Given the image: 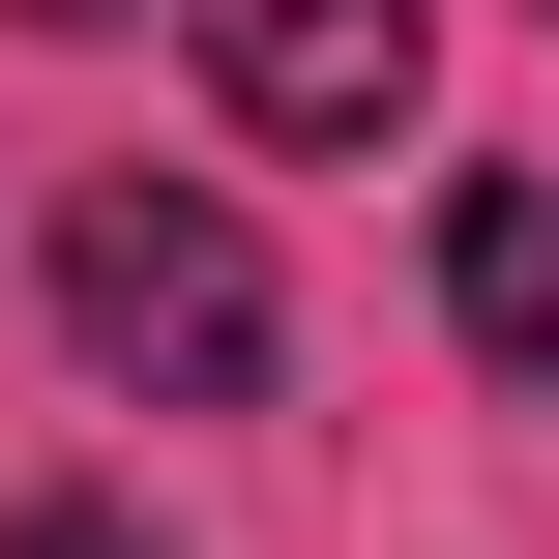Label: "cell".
<instances>
[{
    "mask_svg": "<svg viewBox=\"0 0 559 559\" xmlns=\"http://www.w3.org/2000/svg\"><path fill=\"white\" fill-rule=\"evenodd\" d=\"M442 324L559 413V177H442Z\"/></svg>",
    "mask_w": 559,
    "mask_h": 559,
    "instance_id": "3957f363",
    "label": "cell"
},
{
    "mask_svg": "<svg viewBox=\"0 0 559 559\" xmlns=\"http://www.w3.org/2000/svg\"><path fill=\"white\" fill-rule=\"evenodd\" d=\"M59 324H88L147 413H265V354H295V324H265V236H236L206 177H88V206H59Z\"/></svg>",
    "mask_w": 559,
    "mask_h": 559,
    "instance_id": "6da1fadb",
    "label": "cell"
},
{
    "mask_svg": "<svg viewBox=\"0 0 559 559\" xmlns=\"http://www.w3.org/2000/svg\"><path fill=\"white\" fill-rule=\"evenodd\" d=\"M206 88H236V147H413L442 0H206Z\"/></svg>",
    "mask_w": 559,
    "mask_h": 559,
    "instance_id": "7a4b0ae2",
    "label": "cell"
},
{
    "mask_svg": "<svg viewBox=\"0 0 559 559\" xmlns=\"http://www.w3.org/2000/svg\"><path fill=\"white\" fill-rule=\"evenodd\" d=\"M0 559H177V531H118V501H29V531H0Z\"/></svg>",
    "mask_w": 559,
    "mask_h": 559,
    "instance_id": "277c9868",
    "label": "cell"
},
{
    "mask_svg": "<svg viewBox=\"0 0 559 559\" xmlns=\"http://www.w3.org/2000/svg\"><path fill=\"white\" fill-rule=\"evenodd\" d=\"M0 29H118V0H0Z\"/></svg>",
    "mask_w": 559,
    "mask_h": 559,
    "instance_id": "5b68a950",
    "label": "cell"
}]
</instances>
